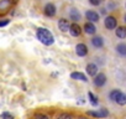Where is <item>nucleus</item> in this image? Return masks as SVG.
I'll list each match as a JSON object with an SVG mask.
<instances>
[{"instance_id": "nucleus-7", "label": "nucleus", "mask_w": 126, "mask_h": 119, "mask_svg": "<svg viewBox=\"0 0 126 119\" xmlns=\"http://www.w3.org/2000/svg\"><path fill=\"white\" fill-rule=\"evenodd\" d=\"M85 16L89 20V22H96V21H99V14L95 13V11H93V10H88L85 13Z\"/></svg>"}, {"instance_id": "nucleus-3", "label": "nucleus", "mask_w": 126, "mask_h": 119, "mask_svg": "<svg viewBox=\"0 0 126 119\" xmlns=\"http://www.w3.org/2000/svg\"><path fill=\"white\" fill-rule=\"evenodd\" d=\"M88 115H92V117H95V118H105V117L109 115V112H108L105 108H101V109H99L98 112L89 110V112H88Z\"/></svg>"}, {"instance_id": "nucleus-16", "label": "nucleus", "mask_w": 126, "mask_h": 119, "mask_svg": "<svg viewBox=\"0 0 126 119\" xmlns=\"http://www.w3.org/2000/svg\"><path fill=\"white\" fill-rule=\"evenodd\" d=\"M116 36L119 39H125L126 37V27L125 26H120L116 29Z\"/></svg>"}, {"instance_id": "nucleus-25", "label": "nucleus", "mask_w": 126, "mask_h": 119, "mask_svg": "<svg viewBox=\"0 0 126 119\" xmlns=\"http://www.w3.org/2000/svg\"><path fill=\"white\" fill-rule=\"evenodd\" d=\"M89 3H90L92 5L96 6V5H99V4L101 3V0H89Z\"/></svg>"}, {"instance_id": "nucleus-23", "label": "nucleus", "mask_w": 126, "mask_h": 119, "mask_svg": "<svg viewBox=\"0 0 126 119\" xmlns=\"http://www.w3.org/2000/svg\"><path fill=\"white\" fill-rule=\"evenodd\" d=\"M33 119H48V117H47V115H45V114L38 113V114H36V115L33 117Z\"/></svg>"}, {"instance_id": "nucleus-14", "label": "nucleus", "mask_w": 126, "mask_h": 119, "mask_svg": "<svg viewBox=\"0 0 126 119\" xmlns=\"http://www.w3.org/2000/svg\"><path fill=\"white\" fill-rule=\"evenodd\" d=\"M11 6V0H0V10L6 11Z\"/></svg>"}, {"instance_id": "nucleus-20", "label": "nucleus", "mask_w": 126, "mask_h": 119, "mask_svg": "<svg viewBox=\"0 0 126 119\" xmlns=\"http://www.w3.org/2000/svg\"><path fill=\"white\" fill-rule=\"evenodd\" d=\"M88 96H89V98H90V103H92L93 105H98V98H96L92 92H89V93H88Z\"/></svg>"}, {"instance_id": "nucleus-26", "label": "nucleus", "mask_w": 126, "mask_h": 119, "mask_svg": "<svg viewBox=\"0 0 126 119\" xmlns=\"http://www.w3.org/2000/svg\"><path fill=\"white\" fill-rule=\"evenodd\" d=\"M125 21H126V15H125Z\"/></svg>"}, {"instance_id": "nucleus-21", "label": "nucleus", "mask_w": 126, "mask_h": 119, "mask_svg": "<svg viewBox=\"0 0 126 119\" xmlns=\"http://www.w3.org/2000/svg\"><path fill=\"white\" fill-rule=\"evenodd\" d=\"M57 119H73V118H72V115L68 114V113H62V114L58 115Z\"/></svg>"}, {"instance_id": "nucleus-8", "label": "nucleus", "mask_w": 126, "mask_h": 119, "mask_svg": "<svg viewBox=\"0 0 126 119\" xmlns=\"http://www.w3.org/2000/svg\"><path fill=\"white\" fill-rule=\"evenodd\" d=\"M45 14L47 15V16H54V14H56V6L53 5V4H51V3H48V4H46V6H45Z\"/></svg>"}, {"instance_id": "nucleus-11", "label": "nucleus", "mask_w": 126, "mask_h": 119, "mask_svg": "<svg viewBox=\"0 0 126 119\" xmlns=\"http://www.w3.org/2000/svg\"><path fill=\"white\" fill-rule=\"evenodd\" d=\"M84 31H85L88 35H93V34H95L96 27L94 26L93 22H87V24L84 25Z\"/></svg>"}, {"instance_id": "nucleus-6", "label": "nucleus", "mask_w": 126, "mask_h": 119, "mask_svg": "<svg viewBox=\"0 0 126 119\" xmlns=\"http://www.w3.org/2000/svg\"><path fill=\"white\" fill-rule=\"evenodd\" d=\"M116 25H117V21H116V19H115L114 16H108V18L105 19V27H106V29L112 30V29L116 27Z\"/></svg>"}, {"instance_id": "nucleus-9", "label": "nucleus", "mask_w": 126, "mask_h": 119, "mask_svg": "<svg viewBox=\"0 0 126 119\" xmlns=\"http://www.w3.org/2000/svg\"><path fill=\"white\" fill-rule=\"evenodd\" d=\"M69 32H71V35H72V36L77 37V36H79V35H80L82 30H80L79 25L74 22V24H72V25H71V27H69Z\"/></svg>"}, {"instance_id": "nucleus-24", "label": "nucleus", "mask_w": 126, "mask_h": 119, "mask_svg": "<svg viewBox=\"0 0 126 119\" xmlns=\"http://www.w3.org/2000/svg\"><path fill=\"white\" fill-rule=\"evenodd\" d=\"M9 22H10V20H8V19H5V20H1V21H0V27H4V26L9 25Z\"/></svg>"}, {"instance_id": "nucleus-2", "label": "nucleus", "mask_w": 126, "mask_h": 119, "mask_svg": "<svg viewBox=\"0 0 126 119\" xmlns=\"http://www.w3.org/2000/svg\"><path fill=\"white\" fill-rule=\"evenodd\" d=\"M94 84L96 87H103L106 83V76L104 73H96V76H94Z\"/></svg>"}, {"instance_id": "nucleus-10", "label": "nucleus", "mask_w": 126, "mask_h": 119, "mask_svg": "<svg viewBox=\"0 0 126 119\" xmlns=\"http://www.w3.org/2000/svg\"><path fill=\"white\" fill-rule=\"evenodd\" d=\"M69 19L73 20L74 22L79 21V20H80V13H79L77 9H71V10H69Z\"/></svg>"}, {"instance_id": "nucleus-5", "label": "nucleus", "mask_w": 126, "mask_h": 119, "mask_svg": "<svg viewBox=\"0 0 126 119\" xmlns=\"http://www.w3.org/2000/svg\"><path fill=\"white\" fill-rule=\"evenodd\" d=\"M76 52H77L78 56L84 57V56L88 55V47H87L84 43H78V45L76 46Z\"/></svg>"}, {"instance_id": "nucleus-27", "label": "nucleus", "mask_w": 126, "mask_h": 119, "mask_svg": "<svg viewBox=\"0 0 126 119\" xmlns=\"http://www.w3.org/2000/svg\"><path fill=\"white\" fill-rule=\"evenodd\" d=\"M80 119H85V118H80Z\"/></svg>"}, {"instance_id": "nucleus-19", "label": "nucleus", "mask_w": 126, "mask_h": 119, "mask_svg": "<svg viewBox=\"0 0 126 119\" xmlns=\"http://www.w3.org/2000/svg\"><path fill=\"white\" fill-rule=\"evenodd\" d=\"M120 93H121V92H120L119 89H114V91H111V92H110L109 97H110V99H111V100H114V102H115V100H116V98L119 97V94H120Z\"/></svg>"}, {"instance_id": "nucleus-22", "label": "nucleus", "mask_w": 126, "mask_h": 119, "mask_svg": "<svg viewBox=\"0 0 126 119\" xmlns=\"http://www.w3.org/2000/svg\"><path fill=\"white\" fill-rule=\"evenodd\" d=\"M1 119H14V115L11 113H8V112H4L1 114Z\"/></svg>"}, {"instance_id": "nucleus-13", "label": "nucleus", "mask_w": 126, "mask_h": 119, "mask_svg": "<svg viewBox=\"0 0 126 119\" xmlns=\"http://www.w3.org/2000/svg\"><path fill=\"white\" fill-rule=\"evenodd\" d=\"M71 78L72 79H76V81H83V82H87L88 81L87 77H85V75H83L80 72H73L71 75Z\"/></svg>"}, {"instance_id": "nucleus-4", "label": "nucleus", "mask_w": 126, "mask_h": 119, "mask_svg": "<svg viewBox=\"0 0 126 119\" xmlns=\"http://www.w3.org/2000/svg\"><path fill=\"white\" fill-rule=\"evenodd\" d=\"M58 27L62 32H67L69 31V27H71V24L68 22V20L66 19H59L58 20Z\"/></svg>"}, {"instance_id": "nucleus-17", "label": "nucleus", "mask_w": 126, "mask_h": 119, "mask_svg": "<svg viewBox=\"0 0 126 119\" xmlns=\"http://www.w3.org/2000/svg\"><path fill=\"white\" fill-rule=\"evenodd\" d=\"M115 102H116L117 104H120V105H125V104H126V94L121 92V93L119 94V97L116 98Z\"/></svg>"}, {"instance_id": "nucleus-15", "label": "nucleus", "mask_w": 126, "mask_h": 119, "mask_svg": "<svg viewBox=\"0 0 126 119\" xmlns=\"http://www.w3.org/2000/svg\"><path fill=\"white\" fill-rule=\"evenodd\" d=\"M92 43H93L94 47H101L104 45V40L100 36H95V37L92 39Z\"/></svg>"}, {"instance_id": "nucleus-18", "label": "nucleus", "mask_w": 126, "mask_h": 119, "mask_svg": "<svg viewBox=\"0 0 126 119\" xmlns=\"http://www.w3.org/2000/svg\"><path fill=\"white\" fill-rule=\"evenodd\" d=\"M116 51H117V53L125 56V55H126V45H125V43H119V45L116 46Z\"/></svg>"}, {"instance_id": "nucleus-12", "label": "nucleus", "mask_w": 126, "mask_h": 119, "mask_svg": "<svg viewBox=\"0 0 126 119\" xmlns=\"http://www.w3.org/2000/svg\"><path fill=\"white\" fill-rule=\"evenodd\" d=\"M87 73H88L89 76H96V73H98V67H96V65H94V63L87 65Z\"/></svg>"}, {"instance_id": "nucleus-1", "label": "nucleus", "mask_w": 126, "mask_h": 119, "mask_svg": "<svg viewBox=\"0 0 126 119\" xmlns=\"http://www.w3.org/2000/svg\"><path fill=\"white\" fill-rule=\"evenodd\" d=\"M36 37H37V40H38L41 43H43V45H46V46H49V45H52V43L54 42L53 35H52L47 29H43V27L37 29V31H36Z\"/></svg>"}]
</instances>
